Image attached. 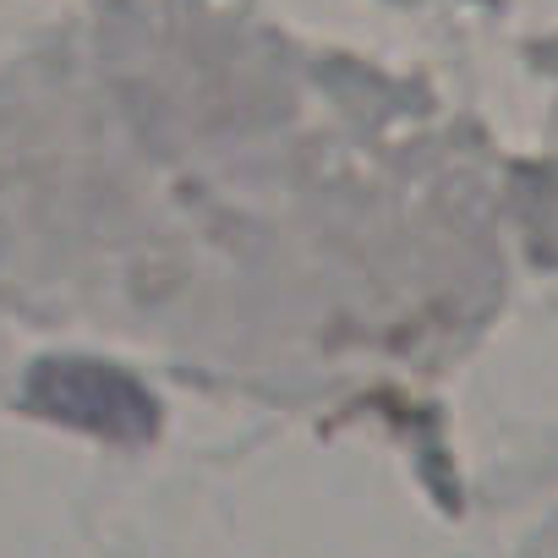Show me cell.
Instances as JSON below:
<instances>
[{"mask_svg": "<svg viewBox=\"0 0 558 558\" xmlns=\"http://www.w3.org/2000/svg\"><path fill=\"white\" fill-rule=\"evenodd\" d=\"M34 400H39L45 411H56V416L88 422V427L116 433V438L143 433V427L154 422V411H148V400H143L137 384H126V378H116V373H105V367H77V362L45 367V373L34 378Z\"/></svg>", "mask_w": 558, "mask_h": 558, "instance_id": "cell-1", "label": "cell"}]
</instances>
